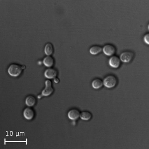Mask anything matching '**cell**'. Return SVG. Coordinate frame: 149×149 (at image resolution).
I'll use <instances>...</instances> for the list:
<instances>
[{"mask_svg":"<svg viewBox=\"0 0 149 149\" xmlns=\"http://www.w3.org/2000/svg\"><path fill=\"white\" fill-rule=\"evenodd\" d=\"M22 69H24V68H25V66H22Z\"/></svg>","mask_w":149,"mask_h":149,"instance_id":"18","label":"cell"},{"mask_svg":"<svg viewBox=\"0 0 149 149\" xmlns=\"http://www.w3.org/2000/svg\"><path fill=\"white\" fill-rule=\"evenodd\" d=\"M36 100L33 95H29L26 98V104L27 107H31L36 104Z\"/></svg>","mask_w":149,"mask_h":149,"instance_id":"11","label":"cell"},{"mask_svg":"<svg viewBox=\"0 0 149 149\" xmlns=\"http://www.w3.org/2000/svg\"><path fill=\"white\" fill-rule=\"evenodd\" d=\"M121 60L117 56H112L109 60V64L113 68H118L120 65Z\"/></svg>","mask_w":149,"mask_h":149,"instance_id":"6","label":"cell"},{"mask_svg":"<svg viewBox=\"0 0 149 149\" xmlns=\"http://www.w3.org/2000/svg\"><path fill=\"white\" fill-rule=\"evenodd\" d=\"M43 63L47 67H51L54 64V60L50 56H47L44 58Z\"/></svg>","mask_w":149,"mask_h":149,"instance_id":"10","label":"cell"},{"mask_svg":"<svg viewBox=\"0 0 149 149\" xmlns=\"http://www.w3.org/2000/svg\"><path fill=\"white\" fill-rule=\"evenodd\" d=\"M103 85V81L100 79H95L92 82V86L95 89L101 88Z\"/></svg>","mask_w":149,"mask_h":149,"instance_id":"12","label":"cell"},{"mask_svg":"<svg viewBox=\"0 0 149 149\" xmlns=\"http://www.w3.org/2000/svg\"><path fill=\"white\" fill-rule=\"evenodd\" d=\"M103 52L107 56L113 55L115 53L116 49L113 45L111 44H107L103 48Z\"/></svg>","mask_w":149,"mask_h":149,"instance_id":"5","label":"cell"},{"mask_svg":"<svg viewBox=\"0 0 149 149\" xmlns=\"http://www.w3.org/2000/svg\"><path fill=\"white\" fill-rule=\"evenodd\" d=\"M144 40L145 42L147 43V44H149V33L146 34L145 36H144Z\"/></svg>","mask_w":149,"mask_h":149,"instance_id":"16","label":"cell"},{"mask_svg":"<svg viewBox=\"0 0 149 149\" xmlns=\"http://www.w3.org/2000/svg\"><path fill=\"white\" fill-rule=\"evenodd\" d=\"M102 50V47L98 45H95V46H92V47L90 48V52L91 54L95 55L101 52Z\"/></svg>","mask_w":149,"mask_h":149,"instance_id":"13","label":"cell"},{"mask_svg":"<svg viewBox=\"0 0 149 149\" xmlns=\"http://www.w3.org/2000/svg\"><path fill=\"white\" fill-rule=\"evenodd\" d=\"M80 111L78 109H72L68 112V116L72 120H76L80 117Z\"/></svg>","mask_w":149,"mask_h":149,"instance_id":"7","label":"cell"},{"mask_svg":"<svg viewBox=\"0 0 149 149\" xmlns=\"http://www.w3.org/2000/svg\"><path fill=\"white\" fill-rule=\"evenodd\" d=\"M92 115L90 112L88 111H85L82 112L80 114V117L82 120H89L90 119L92 118Z\"/></svg>","mask_w":149,"mask_h":149,"instance_id":"14","label":"cell"},{"mask_svg":"<svg viewBox=\"0 0 149 149\" xmlns=\"http://www.w3.org/2000/svg\"><path fill=\"white\" fill-rule=\"evenodd\" d=\"M55 81V83H59V79L57 78H54V80Z\"/></svg>","mask_w":149,"mask_h":149,"instance_id":"17","label":"cell"},{"mask_svg":"<svg viewBox=\"0 0 149 149\" xmlns=\"http://www.w3.org/2000/svg\"><path fill=\"white\" fill-rule=\"evenodd\" d=\"M44 52L47 56H50L52 55L53 52V47L52 44L50 43H47L45 46Z\"/></svg>","mask_w":149,"mask_h":149,"instance_id":"15","label":"cell"},{"mask_svg":"<svg viewBox=\"0 0 149 149\" xmlns=\"http://www.w3.org/2000/svg\"><path fill=\"white\" fill-rule=\"evenodd\" d=\"M46 87L43 90L42 92V95L47 97L51 95L54 91V89L52 86V83L49 80H46L45 81Z\"/></svg>","mask_w":149,"mask_h":149,"instance_id":"3","label":"cell"},{"mask_svg":"<svg viewBox=\"0 0 149 149\" xmlns=\"http://www.w3.org/2000/svg\"><path fill=\"white\" fill-rule=\"evenodd\" d=\"M134 55V53L132 52L126 51L121 54L120 59L124 63H128L132 60Z\"/></svg>","mask_w":149,"mask_h":149,"instance_id":"4","label":"cell"},{"mask_svg":"<svg viewBox=\"0 0 149 149\" xmlns=\"http://www.w3.org/2000/svg\"><path fill=\"white\" fill-rule=\"evenodd\" d=\"M57 74V72L53 68H49L45 70L44 72V76L47 79H51L56 78Z\"/></svg>","mask_w":149,"mask_h":149,"instance_id":"9","label":"cell"},{"mask_svg":"<svg viewBox=\"0 0 149 149\" xmlns=\"http://www.w3.org/2000/svg\"><path fill=\"white\" fill-rule=\"evenodd\" d=\"M22 66L16 64L10 65L8 69V73L11 76L16 77L20 75L22 72Z\"/></svg>","mask_w":149,"mask_h":149,"instance_id":"1","label":"cell"},{"mask_svg":"<svg viewBox=\"0 0 149 149\" xmlns=\"http://www.w3.org/2000/svg\"><path fill=\"white\" fill-rule=\"evenodd\" d=\"M35 113H34V110H33L31 107H26L25 109L24 110V116L25 117V118L27 120H31L33 118Z\"/></svg>","mask_w":149,"mask_h":149,"instance_id":"8","label":"cell"},{"mask_svg":"<svg viewBox=\"0 0 149 149\" xmlns=\"http://www.w3.org/2000/svg\"><path fill=\"white\" fill-rule=\"evenodd\" d=\"M117 83V78L113 75H109L107 76L104 78L103 81V85L107 88H114L116 86Z\"/></svg>","mask_w":149,"mask_h":149,"instance_id":"2","label":"cell"}]
</instances>
